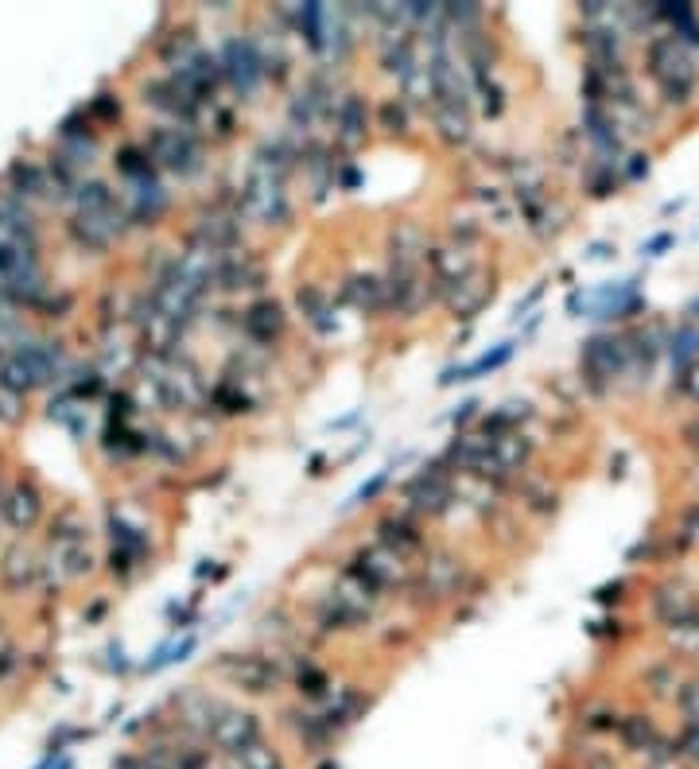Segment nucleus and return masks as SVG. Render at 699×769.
Here are the masks:
<instances>
[{
	"label": "nucleus",
	"instance_id": "obj_1",
	"mask_svg": "<svg viewBox=\"0 0 699 769\" xmlns=\"http://www.w3.org/2000/svg\"><path fill=\"white\" fill-rule=\"evenodd\" d=\"M74 218H70V233L82 249H101L117 246L121 233L129 230V210L121 207L117 191L101 179H86L74 187Z\"/></svg>",
	"mask_w": 699,
	"mask_h": 769
},
{
	"label": "nucleus",
	"instance_id": "obj_2",
	"mask_svg": "<svg viewBox=\"0 0 699 769\" xmlns=\"http://www.w3.org/2000/svg\"><path fill=\"white\" fill-rule=\"evenodd\" d=\"M646 70L653 78L657 93L665 98V106H688L699 90V67L696 54L680 43L672 31H661L646 43Z\"/></svg>",
	"mask_w": 699,
	"mask_h": 769
},
{
	"label": "nucleus",
	"instance_id": "obj_3",
	"mask_svg": "<svg viewBox=\"0 0 699 769\" xmlns=\"http://www.w3.org/2000/svg\"><path fill=\"white\" fill-rule=\"evenodd\" d=\"M288 176L292 171H280L272 163L253 160L246 171V183H241V214L253 218L264 230H284L292 226V199H288Z\"/></svg>",
	"mask_w": 699,
	"mask_h": 769
},
{
	"label": "nucleus",
	"instance_id": "obj_4",
	"mask_svg": "<svg viewBox=\"0 0 699 769\" xmlns=\"http://www.w3.org/2000/svg\"><path fill=\"white\" fill-rule=\"evenodd\" d=\"M144 152L152 156L156 168L171 171V176H199L202 168H207L210 152H207V140H202L199 129H191V124H152L144 137Z\"/></svg>",
	"mask_w": 699,
	"mask_h": 769
},
{
	"label": "nucleus",
	"instance_id": "obj_5",
	"mask_svg": "<svg viewBox=\"0 0 699 769\" xmlns=\"http://www.w3.org/2000/svg\"><path fill=\"white\" fill-rule=\"evenodd\" d=\"M630 370H633L630 334L602 331V334H595V339H587L583 350H579V373H583V384L595 397L610 392Z\"/></svg>",
	"mask_w": 699,
	"mask_h": 769
},
{
	"label": "nucleus",
	"instance_id": "obj_6",
	"mask_svg": "<svg viewBox=\"0 0 699 769\" xmlns=\"http://www.w3.org/2000/svg\"><path fill=\"white\" fill-rule=\"evenodd\" d=\"M214 672L230 688L246 696H277L288 685V669L277 653H264V649H246V653H222L214 665Z\"/></svg>",
	"mask_w": 699,
	"mask_h": 769
},
{
	"label": "nucleus",
	"instance_id": "obj_7",
	"mask_svg": "<svg viewBox=\"0 0 699 769\" xmlns=\"http://www.w3.org/2000/svg\"><path fill=\"white\" fill-rule=\"evenodd\" d=\"M59 366H62L59 342H36V339L16 342V347L8 350V358H4L0 384H4L8 392H31V389H39V384L54 381Z\"/></svg>",
	"mask_w": 699,
	"mask_h": 769
},
{
	"label": "nucleus",
	"instance_id": "obj_8",
	"mask_svg": "<svg viewBox=\"0 0 699 769\" xmlns=\"http://www.w3.org/2000/svg\"><path fill=\"white\" fill-rule=\"evenodd\" d=\"M467 579H470V568L462 556L455 552H428L423 556V568L416 571V583H412V595H420V607H447V602L462 599L467 595Z\"/></svg>",
	"mask_w": 699,
	"mask_h": 769
},
{
	"label": "nucleus",
	"instance_id": "obj_9",
	"mask_svg": "<svg viewBox=\"0 0 699 769\" xmlns=\"http://www.w3.org/2000/svg\"><path fill=\"white\" fill-rule=\"evenodd\" d=\"M455 498H459V475L443 459H436L405 482V506L400 509L412 517H443L455 506Z\"/></svg>",
	"mask_w": 699,
	"mask_h": 769
},
{
	"label": "nucleus",
	"instance_id": "obj_10",
	"mask_svg": "<svg viewBox=\"0 0 699 769\" xmlns=\"http://www.w3.org/2000/svg\"><path fill=\"white\" fill-rule=\"evenodd\" d=\"M218 62H222V78L238 93V101H257V93L269 86L264 59L257 51L253 36H226L222 47H218Z\"/></svg>",
	"mask_w": 699,
	"mask_h": 769
},
{
	"label": "nucleus",
	"instance_id": "obj_11",
	"mask_svg": "<svg viewBox=\"0 0 699 769\" xmlns=\"http://www.w3.org/2000/svg\"><path fill=\"white\" fill-rule=\"evenodd\" d=\"M347 571L366 579L377 595L412 591V583H416V563L405 560L400 552H392V548L377 545V540L369 548H358V556L347 563Z\"/></svg>",
	"mask_w": 699,
	"mask_h": 769
},
{
	"label": "nucleus",
	"instance_id": "obj_12",
	"mask_svg": "<svg viewBox=\"0 0 699 769\" xmlns=\"http://www.w3.org/2000/svg\"><path fill=\"white\" fill-rule=\"evenodd\" d=\"M261 739H264V727H261V719H257V711L226 703V711L218 716V723L210 727L207 747L222 750L226 758H238L241 750H249L253 742H261Z\"/></svg>",
	"mask_w": 699,
	"mask_h": 769
},
{
	"label": "nucleus",
	"instance_id": "obj_13",
	"mask_svg": "<svg viewBox=\"0 0 699 769\" xmlns=\"http://www.w3.org/2000/svg\"><path fill=\"white\" fill-rule=\"evenodd\" d=\"M238 327H241V334L249 339V347L272 350L288 334V311H284V303H280V300L261 296V300H253L246 311H241Z\"/></svg>",
	"mask_w": 699,
	"mask_h": 769
},
{
	"label": "nucleus",
	"instance_id": "obj_14",
	"mask_svg": "<svg viewBox=\"0 0 699 769\" xmlns=\"http://www.w3.org/2000/svg\"><path fill=\"white\" fill-rule=\"evenodd\" d=\"M373 532H377V545L392 548V552H400L405 560H416V556H428V537H423L420 525H416L412 513H405V509L377 517Z\"/></svg>",
	"mask_w": 699,
	"mask_h": 769
},
{
	"label": "nucleus",
	"instance_id": "obj_15",
	"mask_svg": "<svg viewBox=\"0 0 699 769\" xmlns=\"http://www.w3.org/2000/svg\"><path fill=\"white\" fill-rule=\"evenodd\" d=\"M331 124H334V144L339 152H358L361 144L369 140V106L361 93H342L339 106L331 113Z\"/></svg>",
	"mask_w": 699,
	"mask_h": 769
},
{
	"label": "nucleus",
	"instance_id": "obj_16",
	"mask_svg": "<svg viewBox=\"0 0 699 769\" xmlns=\"http://www.w3.org/2000/svg\"><path fill=\"white\" fill-rule=\"evenodd\" d=\"M171 207V194L160 179H140V183H129V199H124V210H129V222L137 226H156Z\"/></svg>",
	"mask_w": 699,
	"mask_h": 769
},
{
	"label": "nucleus",
	"instance_id": "obj_17",
	"mask_svg": "<svg viewBox=\"0 0 699 769\" xmlns=\"http://www.w3.org/2000/svg\"><path fill=\"white\" fill-rule=\"evenodd\" d=\"M653 615L661 618L665 626H677V630H688V626L699 622V602L688 587L680 583H665L657 587L653 595Z\"/></svg>",
	"mask_w": 699,
	"mask_h": 769
},
{
	"label": "nucleus",
	"instance_id": "obj_18",
	"mask_svg": "<svg viewBox=\"0 0 699 769\" xmlns=\"http://www.w3.org/2000/svg\"><path fill=\"white\" fill-rule=\"evenodd\" d=\"M342 296H347V303L358 308L361 316H381V311H389L385 277H377V272H353L347 284H342Z\"/></svg>",
	"mask_w": 699,
	"mask_h": 769
},
{
	"label": "nucleus",
	"instance_id": "obj_19",
	"mask_svg": "<svg viewBox=\"0 0 699 769\" xmlns=\"http://www.w3.org/2000/svg\"><path fill=\"white\" fill-rule=\"evenodd\" d=\"M4 517L16 525V529H31L43 517V493L36 490L31 478H20L12 490L4 493Z\"/></svg>",
	"mask_w": 699,
	"mask_h": 769
},
{
	"label": "nucleus",
	"instance_id": "obj_20",
	"mask_svg": "<svg viewBox=\"0 0 699 769\" xmlns=\"http://www.w3.org/2000/svg\"><path fill=\"white\" fill-rule=\"evenodd\" d=\"M431 113V137L439 140L443 148H462L470 144V137H475V117H470V109H428Z\"/></svg>",
	"mask_w": 699,
	"mask_h": 769
},
{
	"label": "nucleus",
	"instance_id": "obj_21",
	"mask_svg": "<svg viewBox=\"0 0 699 769\" xmlns=\"http://www.w3.org/2000/svg\"><path fill=\"white\" fill-rule=\"evenodd\" d=\"M513 354H517V339H506V342H498V347H493V350H486V354H478L475 362H467V366H451V370H443V378H439V384L478 381V378H486V373H498L501 366H506Z\"/></svg>",
	"mask_w": 699,
	"mask_h": 769
},
{
	"label": "nucleus",
	"instance_id": "obj_22",
	"mask_svg": "<svg viewBox=\"0 0 699 769\" xmlns=\"http://www.w3.org/2000/svg\"><path fill=\"white\" fill-rule=\"evenodd\" d=\"M529 420H532L529 400H506L501 408H490V412L478 420L475 431H482V436H509V431H521Z\"/></svg>",
	"mask_w": 699,
	"mask_h": 769
},
{
	"label": "nucleus",
	"instance_id": "obj_23",
	"mask_svg": "<svg viewBox=\"0 0 699 769\" xmlns=\"http://www.w3.org/2000/svg\"><path fill=\"white\" fill-rule=\"evenodd\" d=\"M296 303H300L303 319H308L319 334L334 331V300L319 284H300V288H296Z\"/></svg>",
	"mask_w": 699,
	"mask_h": 769
},
{
	"label": "nucleus",
	"instance_id": "obj_24",
	"mask_svg": "<svg viewBox=\"0 0 699 769\" xmlns=\"http://www.w3.org/2000/svg\"><path fill=\"white\" fill-rule=\"evenodd\" d=\"M618 735H622V742L633 750V755H646V758H653L657 750L665 747V739L657 735V727H653V719H649V716H622Z\"/></svg>",
	"mask_w": 699,
	"mask_h": 769
},
{
	"label": "nucleus",
	"instance_id": "obj_25",
	"mask_svg": "<svg viewBox=\"0 0 699 769\" xmlns=\"http://www.w3.org/2000/svg\"><path fill=\"white\" fill-rule=\"evenodd\" d=\"M113 163H117V176H121L124 183H140V179H152L156 176V163H152V156L144 152V144L117 148Z\"/></svg>",
	"mask_w": 699,
	"mask_h": 769
},
{
	"label": "nucleus",
	"instance_id": "obj_26",
	"mask_svg": "<svg viewBox=\"0 0 699 769\" xmlns=\"http://www.w3.org/2000/svg\"><path fill=\"white\" fill-rule=\"evenodd\" d=\"M377 129H385V137L408 140V132H412V117H408V101L400 98V93L381 98V106H377Z\"/></svg>",
	"mask_w": 699,
	"mask_h": 769
},
{
	"label": "nucleus",
	"instance_id": "obj_27",
	"mask_svg": "<svg viewBox=\"0 0 699 769\" xmlns=\"http://www.w3.org/2000/svg\"><path fill=\"white\" fill-rule=\"evenodd\" d=\"M233 769H288V758L280 747H272V739L264 735L261 742H253L249 750H241L238 758H230Z\"/></svg>",
	"mask_w": 699,
	"mask_h": 769
},
{
	"label": "nucleus",
	"instance_id": "obj_28",
	"mask_svg": "<svg viewBox=\"0 0 699 769\" xmlns=\"http://www.w3.org/2000/svg\"><path fill=\"white\" fill-rule=\"evenodd\" d=\"M669 347H672V362H677V373L685 378V373L699 362V327H692V323L677 327V331H672V339H669Z\"/></svg>",
	"mask_w": 699,
	"mask_h": 769
},
{
	"label": "nucleus",
	"instance_id": "obj_29",
	"mask_svg": "<svg viewBox=\"0 0 699 769\" xmlns=\"http://www.w3.org/2000/svg\"><path fill=\"white\" fill-rule=\"evenodd\" d=\"M194 646H199V638H194V633H187V638L176 641V646H160L152 661L144 665V672H160V669H168V665H176V661H187V653H194Z\"/></svg>",
	"mask_w": 699,
	"mask_h": 769
},
{
	"label": "nucleus",
	"instance_id": "obj_30",
	"mask_svg": "<svg viewBox=\"0 0 699 769\" xmlns=\"http://www.w3.org/2000/svg\"><path fill=\"white\" fill-rule=\"evenodd\" d=\"M389 478H392V467H385V470H377L373 478H369V482H361L358 490L350 493V501L342 509H353V506H369V501H377L381 498V490L385 486H389Z\"/></svg>",
	"mask_w": 699,
	"mask_h": 769
},
{
	"label": "nucleus",
	"instance_id": "obj_31",
	"mask_svg": "<svg viewBox=\"0 0 699 769\" xmlns=\"http://www.w3.org/2000/svg\"><path fill=\"white\" fill-rule=\"evenodd\" d=\"M641 176H649V156H626L622 160V179L626 183H638Z\"/></svg>",
	"mask_w": 699,
	"mask_h": 769
},
{
	"label": "nucleus",
	"instance_id": "obj_32",
	"mask_svg": "<svg viewBox=\"0 0 699 769\" xmlns=\"http://www.w3.org/2000/svg\"><path fill=\"white\" fill-rule=\"evenodd\" d=\"M672 246H677V233H657V238H649L646 246H641V257L653 261V257H665V249H672Z\"/></svg>",
	"mask_w": 699,
	"mask_h": 769
},
{
	"label": "nucleus",
	"instance_id": "obj_33",
	"mask_svg": "<svg viewBox=\"0 0 699 769\" xmlns=\"http://www.w3.org/2000/svg\"><path fill=\"white\" fill-rule=\"evenodd\" d=\"M478 408H482V405H478V400H462V405L451 412V423H455V428H462V423H470V420H475V416H478Z\"/></svg>",
	"mask_w": 699,
	"mask_h": 769
},
{
	"label": "nucleus",
	"instance_id": "obj_34",
	"mask_svg": "<svg viewBox=\"0 0 699 769\" xmlns=\"http://www.w3.org/2000/svg\"><path fill=\"white\" fill-rule=\"evenodd\" d=\"M680 392H688L692 400H699V362L685 373V378H680Z\"/></svg>",
	"mask_w": 699,
	"mask_h": 769
},
{
	"label": "nucleus",
	"instance_id": "obj_35",
	"mask_svg": "<svg viewBox=\"0 0 699 769\" xmlns=\"http://www.w3.org/2000/svg\"><path fill=\"white\" fill-rule=\"evenodd\" d=\"M540 296H545V284H537V288H532V292H529V296H525V300H521V303H517V308H513V316H517V319H521V316H525V311H529V308H532V303H537V300H540Z\"/></svg>",
	"mask_w": 699,
	"mask_h": 769
},
{
	"label": "nucleus",
	"instance_id": "obj_36",
	"mask_svg": "<svg viewBox=\"0 0 699 769\" xmlns=\"http://www.w3.org/2000/svg\"><path fill=\"white\" fill-rule=\"evenodd\" d=\"M610 253H615V249H610L607 241H595L591 253H587V257H591V261H610Z\"/></svg>",
	"mask_w": 699,
	"mask_h": 769
},
{
	"label": "nucleus",
	"instance_id": "obj_37",
	"mask_svg": "<svg viewBox=\"0 0 699 769\" xmlns=\"http://www.w3.org/2000/svg\"><path fill=\"white\" fill-rule=\"evenodd\" d=\"M358 416H361V408H358V412H350V416H342V420H334V423H331V428H334V431L350 428V423H353V420H358Z\"/></svg>",
	"mask_w": 699,
	"mask_h": 769
},
{
	"label": "nucleus",
	"instance_id": "obj_38",
	"mask_svg": "<svg viewBox=\"0 0 699 769\" xmlns=\"http://www.w3.org/2000/svg\"><path fill=\"white\" fill-rule=\"evenodd\" d=\"M688 316H692V319H699V300H692V303H688Z\"/></svg>",
	"mask_w": 699,
	"mask_h": 769
}]
</instances>
